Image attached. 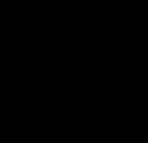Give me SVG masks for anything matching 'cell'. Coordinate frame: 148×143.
Returning a JSON list of instances; mask_svg holds the SVG:
<instances>
[]
</instances>
